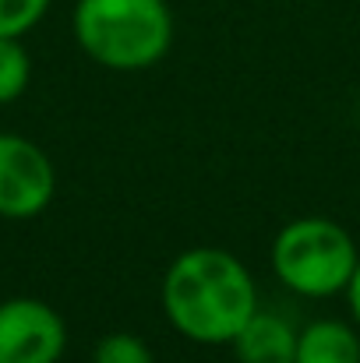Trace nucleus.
<instances>
[{"instance_id": "f257e3e1", "label": "nucleus", "mask_w": 360, "mask_h": 363, "mask_svg": "<svg viewBox=\"0 0 360 363\" xmlns=\"http://www.w3.org/2000/svg\"><path fill=\"white\" fill-rule=\"evenodd\" d=\"M166 321L198 346H230L258 311V286L230 250L191 247L163 275Z\"/></svg>"}, {"instance_id": "f03ea898", "label": "nucleus", "mask_w": 360, "mask_h": 363, "mask_svg": "<svg viewBox=\"0 0 360 363\" xmlns=\"http://www.w3.org/2000/svg\"><path fill=\"white\" fill-rule=\"evenodd\" d=\"M71 28L82 53L110 71H145L173 46L166 0H78Z\"/></svg>"}, {"instance_id": "7ed1b4c3", "label": "nucleus", "mask_w": 360, "mask_h": 363, "mask_svg": "<svg viewBox=\"0 0 360 363\" xmlns=\"http://www.w3.org/2000/svg\"><path fill=\"white\" fill-rule=\"evenodd\" d=\"M360 250L354 237L322 216H304L286 223L272 240V272L276 279L311 300H325L336 293H347Z\"/></svg>"}, {"instance_id": "20e7f679", "label": "nucleus", "mask_w": 360, "mask_h": 363, "mask_svg": "<svg viewBox=\"0 0 360 363\" xmlns=\"http://www.w3.org/2000/svg\"><path fill=\"white\" fill-rule=\"evenodd\" d=\"M57 191V173L50 155L21 138L0 134V216L4 219H36Z\"/></svg>"}, {"instance_id": "39448f33", "label": "nucleus", "mask_w": 360, "mask_h": 363, "mask_svg": "<svg viewBox=\"0 0 360 363\" xmlns=\"http://www.w3.org/2000/svg\"><path fill=\"white\" fill-rule=\"evenodd\" d=\"M64 350L67 325L50 303L36 296L0 300V363H57Z\"/></svg>"}, {"instance_id": "423d86ee", "label": "nucleus", "mask_w": 360, "mask_h": 363, "mask_svg": "<svg viewBox=\"0 0 360 363\" xmlns=\"http://www.w3.org/2000/svg\"><path fill=\"white\" fill-rule=\"evenodd\" d=\"M237 363H293L297 353V328L272 311H254L247 325L234 335Z\"/></svg>"}, {"instance_id": "0eeeda50", "label": "nucleus", "mask_w": 360, "mask_h": 363, "mask_svg": "<svg viewBox=\"0 0 360 363\" xmlns=\"http://www.w3.org/2000/svg\"><path fill=\"white\" fill-rule=\"evenodd\" d=\"M293 363H360V332L347 321L318 318L297 332Z\"/></svg>"}, {"instance_id": "6e6552de", "label": "nucleus", "mask_w": 360, "mask_h": 363, "mask_svg": "<svg viewBox=\"0 0 360 363\" xmlns=\"http://www.w3.org/2000/svg\"><path fill=\"white\" fill-rule=\"evenodd\" d=\"M32 82V57L21 39H0V106L25 96Z\"/></svg>"}, {"instance_id": "1a4fd4ad", "label": "nucleus", "mask_w": 360, "mask_h": 363, "mask_svg": "<svg viewBox=\"0 0 360 363\" xmlns=\"http://www.w3.org/2000/svg\"><path fill=\"white\" fill-rule=\"evenodd\" d=\"M50 11V0H0V39H21Z\"/></svg>"}, {"instance_id": "9d476101", "label": "nucleus", "mask_w": 360, "mask_h": 363, "mask_svg": "<svg viewBox=\"0 0 360 363\" xmlns=\"http://www.w3.org/2000/svg\"><path fill=\"white\" fill-rule=\"evenodd\" d=\"M92 363H156L152 350L145 346V339L131 335V332H110L96 342Z\"/></svg>"}, {"instance_id": "9b49d317", "label": "nucleus", "mask_w": 360, "mask_h": 363, "mask_svg": "<svg viewBox=\"0 0 360 363\" xmlns=\"http://www.w3.org/2000/svg\"><path fill=\"white\" fill-rule=\"evenodd\" d=\"M347 300H350V314H354V321H357V328H360V261H357V268H354L350 286H347Z\"/></svg>"}]
</instances>
